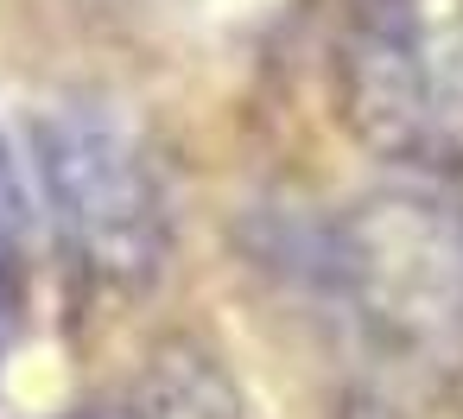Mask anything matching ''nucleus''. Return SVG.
I'll use <instances>...</instances> for the list:
<instances>
[{
	"mask_svg": "<svg viewBox=\"0 0 463 419\" xmlns=\"http://www.w3.org/2000/svg\"><path fill=\"white\" fill-rule=\"evenodd\" d=\"M330 83L374 159L463 172V0H343Z\"/></svg>",
	"mask_w": 463,
	"mask_h": 419,
	"instance_id": "1",
	"label": "nucleus"
},
{
	"mask_svg": "<svg viewBox=\"0 0 463 419\" xmlns=\"http://www.w3.org/2000/svg\"><path fill=\"white\" fill-rule=\"evenodd\" d=\"M330 273L362 337L412 368H463V216L431 197H368L343 216Z\"/></svg>",
	"mask_w": 463,
	"mask_h": 419,
	"instance_id": "2",
	"label": "nucleus"
},
{
	"mask_svg": "<svg viewBox=\"0 0 463 419\" xmlns=\"http://www.w3.org/2000/svg\"><path fill=\"white\" fill-rule=\"evenodd\" d=\"M39 178L71 261L109 286L140 292L165 273L172 204L165 178L128 115L102 102H64L39 121Z\"/></svg>",
	"mask_w": 463,
	"mask_h": 419,
	"instance_id": "3",
	"label": "nucleus"
},
{
	"mask_svg": "<svg viewBox=\"0 0 463 419\" xmlns=\"http://www.w3.org/2000/svg\"><path fill=\"white\" fill-rule=\"evenodd\" d=\"M0 261L7 267H26V191H20V172L0 147Z\"/></svg>",
	"mask_w": 463,
	"mask_h": 419,
	"instance_id": "4",
	"label": "nucleus"
},
{
	"mask_svg": "<svg viewBox=\"0 0 463 419\" xmlns=\"http://www.w3.org/2000/svg\"><path fill=\"white\" fill-rule=\"evenodd\" d=\"M20 273H26V267H7V261H0V349H7V330H14V318H20Z\"/></svg>",
	"mask_w": 463,
	"mask_h": 419,
	"instance_id": "5",
	"label": "nucleus"
},
{
	"mask_svg": "<svg viewBox=\"0 0 463 419\" xmlns=\"http://www.w3.org/2000/svg\"><path fill=\"white\" fill-rule=\"evenodd\" d=\"M90 419H102V413H90Z\"/></svg>",
	"mask_w": 463,
	"mask_h": 419,
	"instance_id": "6",
	"label": "nucleus"
}]
</instances>
